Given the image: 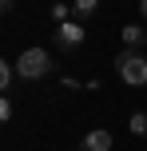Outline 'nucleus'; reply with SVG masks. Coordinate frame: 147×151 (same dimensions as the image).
I'll return each instance as SVG.
<instances>
[{
	"label": "nucleus",
	"mask_w": 147,
	"mask_h": 151,
	"mask_svg": "<svg viewBox=\"0 0 147 151\" xmlns=\"http://www.w3.org/2000/svg\"><path fill=\"white\" fill-rule=\"evenodd\" d=\"M139 12H143V16H147V0H139Z\"/></svg>",
	"instance_id": "obj_13"
},
{
	"label": "nucleus",
	"mask_w": 147,
	"mask_h": 151,
	"mask_svg": "<svg viewBox=\"0 0 147 151\" xmlns=\"http://www.w3.org/2000/svg\"><path fill=\"white\" fill-rule=\"evenodd\" d=\"M80 151H111V131H103V127L87 131L84 143H80Z\"/></svg>",
	"instance_id": "obj_4"
},
{
	"label": "nucleus",
	"mask_w": 147,
	"mask_h": 151,
	"mask_svg": "<svg viewBox=\"0 0 147 151\" xmlns=\"http://www.w3.org/2000/svg\"><path fill=\"white\" fill-rule=\"evenodd\" d=\"M95 8H100V0H76V4H72V16H76V20H92Z\"/></svg>",
	"instance_id": "obj_6"
},
{
	"label": "nucleus",
	"mask_w": 147,
	"mask_h": 151,
	"mask_svg": "<svg viewBox=\"0 0 147 151\" xmlns=\"http://www.w3.org/2000/svg\"><path fill=\"white\" fill-rule=\"evenodd\" d=\"M52 16H56V20L64 24V20H68V16H72V8H68V4H52Z\"/></svg>",
	"instance_id": "obj_9"
},
{
	"label": "nucleus",
	"mask_w": 147,
	"mask_h": 151,
	"mask_svg": "<svg viewBox=\"0 0 147 151\" xmlns=\"http://www.w3.org/2000/svg\"><path fill=\"white\" fill-rule=\"evenodd\" d=\"M8 83H12V68L0 60V96H4V88H8Z\"/></svg>",
	"instance_id": "obj_8"
},
{
	"label": "nucleus",
	"mask_w": 147,
	"mask_h": 151,
	"mask_svg": "<svg viewBox=\"0 0 147 151\" xmlns=\"http://www.w3.org/2000/svg\"><path fill=\"white\" fill-rule=\"evenodd\" d=\"M64 88H68V91H84V83H80V80H72V76H64Z\"/></svg>",
	"instance_id": "obj_11"
},
{
	"label": "nucleus",
	"mask_w": 147,
	"mask_h": 151,
	"mask_svg": "<svg viewBox=\"0 0 147 151\" xmlns=\"http://www.w3.org/2000/svg\"><path fill=\"white\" fill-rule=\"evenodd\" d=\"M16 72H20L24 80H40V76L52 72V56H48L44 48H28V52L16 56Z\"/></svg>",
	"instance_id": "obj_2"
},
{
	"label": "nucleus",
	"mask_w": 147,
	"mask_h": 151,
	"mask_svg": "<svg viewBox=\"0 0 147 151\" xmlns=\"http://www.w3.org/2000/svg\"><path fill=\"white\" fill-rule=\"evenodd\" d=\"M127 127H131L135 135H147V111H135L131 119H127Z\"/></svg>",
	"instance_id": "obj_7"
},
{
	"label": "nucleus",
	"mask_w": 147,
	"mask_h": 151,
	"mask_svg": "<svg viewBox=\"0 0 147 151\" xmlns=\"http://www.w3.org/2000/svg\"><path fill=\"white\" fill-rule=\"evenodd\" d=\"M8 8H12V0H0V12H8Z\"/></svg>",
	"instance_id": "obj_12"
},
{
	"label": "nucleus",
	"mask_w": 147,
	"mask_h": 151,
	"mask_svg": "<svg viewBox=\"0 0 147 151\" xmlns=\"http://www.w3.org/2000/svg\"><path fill=\"white\" fill-rule=\"evenodd\" d=\"M87 40V32H84V24H76V20H64L60 28H56V44L60 48H80Z\"/></svg>",
	"instance_id": "obj_3"
},
{
	"label": "nucleus",
	"mask_w": 147,
	"mask_h": 151,
	"mask_svg": "<svg viewBox=\"0 0 147 151\" xmlns=\"http://www.w3.org/2000/svg\"><path fill=\"white\" fill-rule=\"evenodd\" d=\"M143 44H147V28H143V24H123V48L139 52Z\"/></svg>",
	"instance_id": "obj_5"
},
{
	"label": "nucleus",
	"mask_w": 147,
	"mask_h": 151,
	"mask_svg": "<svg viewBox=\"0 0 147 151\" xmlns=\"http://www.w3.org/2000/svg\"><path fill=\"white\" fill-rule=\"evenodd\" d=\"M115 76L127 83V88H143L147 83V56H139V52L127 48L123 56H115Z\"/></svg>",
	"instance_id": "obj_1"
},
{
	"label": "nucleus",
	"mask_w": 147,
	"mask_h": 151,
	"mask_svg": "<svg viewBox=\"0 0 147 151\" xmlns=\"http://www.w3.org/2000/svg\"><path fill=\"white\" fill-rule=\"evenodd\" d=\"M8 119H12V104L0 96V123H8Z\"/></svg>",
	"instance_id": "obj_10"
}]
</instances>
